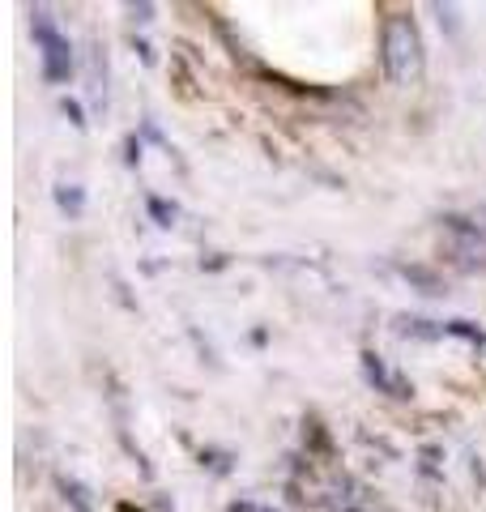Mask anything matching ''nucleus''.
I'll return each instance as SVG.
<instances>
[{"instance_id": "1", "label": "nucleus", "mask_w": 486, "mask_h": 512, "mask_svg": "<svg viewBox=\"0 0 486 512\" xmlns=\"http://www.w3.org/2000/svg\"><path fill=\"white\" fill-rule=\"evenodd\" d=\"M380 56H384V73L393 86H410L423 77V35H418V22L410 13H393L384 22Z\"/></svg>"}, {"instance_id": "2", "label": "nucleus", "mask_w": 486, "mask_h": 512, "mask_svg": "<svg viewBox=\"0 0 486 512\" xmlns=\"http://www.w3.org/2000/svg\"><path fill=\"white\" fill-rule=\"evenodd\" d=\"M30 30H35V47H39V56H43V82L47 86H64L73 77L69 35H60V26H56V18L47 9L30 13Z\"/></svg>"}, {"instance_id": "3", "label": "nucleus", "mask_w": 486, "mask_h": 512, "mask_svg": "<svg viewBox=\"0 0 486 512\" xmlns=\"http://www.w3.org/2000/svg\"><path fill=\"white\" fill-rule=\"evenodd\" d=\"M444 227L452 235V261H457V269H465V274H486V235L478 222L448 214Z\"/></svg>"}, {"instance_id": "4", "label": "nucleus", "mask_w": 486, "mask_h": 512, "mask_svg": "<svg viewBox=\"0 0 486 512\" xmlns=\"http://www.w3.org/2000/svg\"><path fill=\"white\" fill-rule=\"evenodd\" d=\"M363 376H367V384L376 393H388V397H410V384H405L401 376H393L384 367V359L376 355V350H363Z\"/></svg>"}, {"instance_id": "5", "label": "nucleus", "mask_w": 486, "mask_h": 512, "mask_svg": "<svg viewBox=\"0 0 486 512\" xmlns=\"http://www.w3.org/2000/svg\"><path fill=\"white\" fill-rule=\"evenodd\" d=\"M56 491L64 495V504H69L73 512H94V500H90V491L77 483V478L69 474H56Z\"/></svg>"}, {"instance_id": "6", "label": "nucleus", "mask_w": 486, "mask_h": 512, "mask_svg": "<svg viewBox=\"0 0 486 512\" xmlns=\"http://www.w3.org/2000/svg\"><path fill=\"white\" fill-rule=\"evenodd\" d=\"M397 329L405 333V338H423V342H435V338H448L440 320H423V316H401Z\"/></svg>"}, {"instance_id": "7", "label": "nucleus", "mask_w": 486, "mask_h": 512, "mask_svg": "<svg viewBox=\"0 0 486 512\" xmlns=\"http://www.w3.org/2000/svg\"><path fill=\"white\" fill-rule=\"evenodd\" d=\"M56 205H60V214L81 218L86 214V188L81 184H56Z\"/></svg>"}, {"instance_id": "8", "label": "nucleus", "mask_w": 486, "mask_h": 512, "mask_svg": "<svg viewBox=\"0 0 486 512\" xmlns=\"http://www.w3.org/2000/svg\"><path fill=\"white\" fill-rule=\"evenodd\" d=\"M444 333H448V338L469 342V346H486V333L474 325V320H444Z\"/></svg>"}, {"instance_id": "9", "label": "nucleus", "mask_w": 486, "mask_h": 512, "mask_svg": "<svg viewBox=\"0 0 486 512\" xmlns=\"http://www.w3.org/2000/svg\"><path fill=\"white\" fill-rule=\"evenodd\" d=\"M145 210H150V218L158 222V227H175V218H180L175 201H167V197H145Z\"/></svg>"}, {"instance_id": "10", "label": "nucleus", "mask_w": 486, "mask_h": 512, "mask_svg": "<svg viewBox=\"0 0 486 512\" xmlns=\"http://www.w3.org/2000/svg\"><path fill=\"white\" fill-rule=\"evenodd\" d=\"M401 274L410 278L414 286H423V295H444V282L435 278V274H427L423 265H401Z\"/></svg>"}, {"instance_id": "11", "label": "nucleus", "mask_w": 486, "mask_h": 512, "mask_svg": "<svg viewBox=\"0 0 486 512\" xmlns=\"http://www.w3.org/2000/svg\"><path fill=\"white\" fill-rule=\"evenodd\" d=\"M60 111L69 116V124H73V128H86V111H81V103H77V99H60Z\"/></svg>"}, {"instance_id": "12", "label": "nucleus", "mask_w": 486, "mask_h": 512, "mask_svg": "<svg viewBox=\"0 0 486 512\" xmlns=\"http://www.w3.org/2000/svg\"><path fill=\"white\" fill-rule=\"evenodd\" d=\"M128 18H133V22H154V5H150V0H141V5H137V0H133V5H128Z\"/></svg>"}, {"instance_id": "13", "label": "nucleus", "mask_w": 486, "mask_h": 512, "mask_svg": "<svg viewBox=\"0 0 486 512\" xmlns=\"http://www.w3.org/2000/svg\"><path fill=\"white\" fill-rule=\"evenodd\" d=\"M124 163H128V167H137V163H141V141H137V133H128V137H124Z\"/></svg>"}, {"instance_id": "14", "label": "nucleus", "mask_w": 486, "mask_h": 512, "mask_svg": "<svg viewBox=\"0 0 486 512\" xmlns=\"http://www.w3.org/2000/svg\"><path fill=\"white\" fill-rule=\"evenodd\" d=\"M226 512H256V504H248V500H235V504L226 508Z\"/></svg>"}, {"instance_id": "15", "label": "nucleus", "mask_w": 486, "mask_h": 512, "mask_svg": "<svg viewBox=\"0 0 486 512\" xmlns=\"http://www.w3.org/2000/svg\"><path fill=\"white\" fill-rule=\"evenodd\" d=\"M120 512H141V508H133V504H120Z\"/></svg>"}]
</instances>
